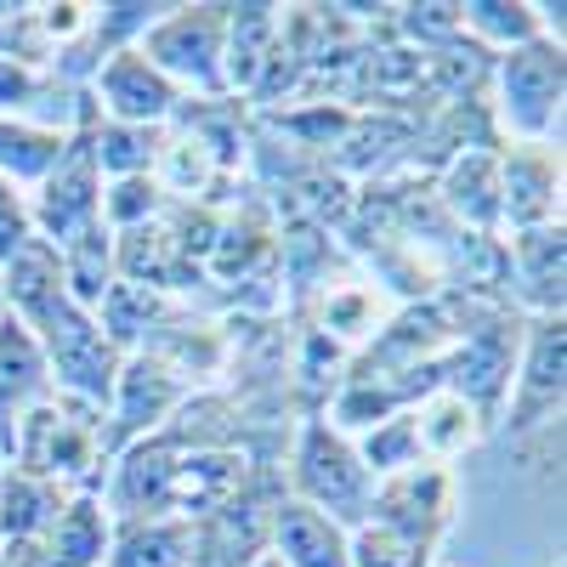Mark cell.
I'll return each instance as SVG.
<instances>
[{
  "mask_svg": "<svg viewBox=\"0 0 567 567\" xmlns=\"http://www.w3.org/2000/svg\"><path fill=\"white\" fill-rule=\"evenodd\" d=\"M363 567H414V556L409 550H398L392 539H363Z\"/></svg>",
  "mask_w": 567,
  "mask_h": 567,
  "instance_id": "9c48e42d",
  "label": "cell"
},
{
  "mask_svg": "<svg viewBox=\"0 0 567 567\" xmlns=\"http://www.w3.org/2000/svg\"><path fill=\"white\" fill-rule=\"evenodd\" d=\"M511 85H516V103H523V114L539 120V109L556 97V85H561V63L545 58V52H523V58H511Z\"/></svg>",
  "mask_w": 567,
  "mask_h": 567,
  "instance_id": "6da1fadb",
  "label": "cell"
},
{
  "mask_svg": "<svg viewBox=\"0 0 567 567\" xmlns=\"http://www.w3.org/2000/svg\"><path fill=\"white\" fill-rule=\"evenodd\" d=\"M109 91H114V103L125 109V114H159L165 109V85L142 69V63H114V74H109Z\"/></svg>",
  "mask_w": 567,
  "mask_h": 567,
  "instance_id": "3957f363",
  "label": "cell"
},
{
  "mask_svg": "<svg viewBox=\"0 0 567 567\" xmlns=\"http://www.w3.org/2000/svg\"><path fill=\"white\" fill-rule=\"evenodd\" d=\"M307 477H312V488H336L341 499L358 488V471L347 465V454L336 449V443H323V437H312V449H307Z\"/></svg>",
  "mask_w": 567,
  "mask_h": 567,
  "instance_id": "277c9868",
  "label": "cell"
},
{
  "mask_svg": "<svg viewBox=\"0 0 567 567\" xmlns=\"http://www.w3.org/2000/svg\"><path fill=\"white\" fill-rule=\"evenodd\" d=\"M148 374H154V369H136V381H131V409H125L131 420H142V409L154 414V409L165 403V381H148Z\"/></svg>",
  "mask_w": 567,
  "mask_h": 567,
  "instance_id": "ba28073f",
  "label": "cell"
},
{
  "mask_svg": "<svg viewBox=\"0 0 567 567\" xmlns=\"http://www.w3.org/2000/svg\"><path fill=\"white\" fill-rule=\"evenodd\" d=\"M40 516H45V499L34 488H12L7 494V528H34Z\"/></svg>",
  "mask_w": 567,
  "mask_h": 567,
  "instance_id": "52a82bcc",
  "label": "cell"
},
{
  "mask_svg": "<svg viewBox=\"0 0 567 567\" xmlns=\"http://www.w3.org/2000/svg\"><path fill=\"white\" fill-rule=\"evenodd\" d=\"M97 556V516H91L85 505L69 516V523L58 528V567H80Z\"/></svg>",
  "mask_w": 567,
  "mask_h": 567,
  "instance_id": "5b68a950",
  "label": "cell"
},
{
  "mask_svg": "<svg viewBox=\"0 0 567 567\" xmlns=\"http://www.w3.org/2000/svg\"><path fill=\"white\" fill-rule=\"evenodd\" d=\"M284 545L296 550L301 567H336V539H329V523L312 511H284Z\"/></svg>",
  "mask_w": 567,
  "mask_h": 567,
  "instance_id": "7a4b0ae2",
  "label": "cell"
},
{
  "mask_svg": "<svg viewBox=\"0 0 567 567\" xmlns=\"http://www.w3.org/2000/svg\"><path fill=\"white\" fill-rule=\"evenodd\" d=\"M182 550V534H148V539H131L120 567H171Z\"/></svg>",
  "mask_w": 567,
  "mask_h": 567,
  "instance_id": "8992f818",
  "label": "cell"
}]
</instances>
